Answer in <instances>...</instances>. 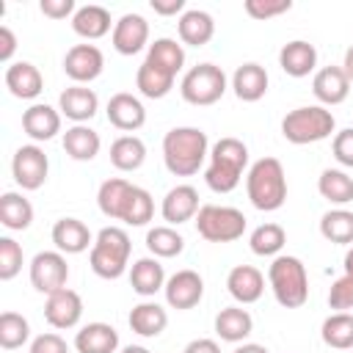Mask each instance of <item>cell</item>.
I'll use <instances>...</instances> for the list:
<instances>
[{
  "mask_svg": "<svg viewBox=\"0 0 353 353\" xmlns=\"http://www.w3.org/2000/svg\"><path fill=\"white\" fill-rule=\"evenodd\" d=\"M210 157L207 132L199 127H174L163 138V163L174 176L196 174Z\"/></svg>",
  "mask_w": 353,
  "mask_h": 353,
  "instance_id": "6da1fadb",
  "label": "cell"
},
{
  "mask_svg": "<svg viewBox=\"0 0 353 353\" xmlns=\"http://www.w3.org/2000/svg\"><path fill=\"white\" fill-rule=\"evenodd\" d=\"M248 165V146L240 138H221L210 149V165L204 168V182L215 193H232Z\"/></svg>",
  "mask_w": 353,
  "mask_h": 353,
  "instance_id": "7a4b0ae2",
  "label": "cell"
},
{
  "mask_svg": "<svg viewBox=\"0 0 353 353\" xmlns=\"http://www.w3.org/2000/svg\"><path fill=\"white\" fill-rule=\"evenodd\" d=\"M245 193L251 204L262 212H273L287 201L284 165L276 157H259L245 174Z\"/></svg>",
  "mask_w": 353,
  "mask_h": 353,
  "instance_id": "3957f363",
  "label": "cell"
},
{
  "mask_svg": "<svg viewBox=\"0 0 353 353\" xmlns=\"http://www.w3.org/2000/svg\"><path fill=\"white\" fill-rule=\"evenodd\" d=\"M130 251H132L130 234L121 226H105L94 237L88 265L99 279H119L130 265Z\"/></svg>",
  "mask_w": 353,
  "mask_h": 353,
  "instance_id": "277c9868",
  "label": "cell"
},
{
  "mask_svg": "<svg viewBox=\"0 0 353 353\" xmlns=\"http://www.w3.org/2000/svg\"><path fill=\"white\" fill-rule=\"evenodd\" d=\"M268 281H270V290H273L276 301L284 309H298L309 298L306 265L298 256H290V254L273 256V262L268 268Z\"/></svg>",
  "mask_w": 353,
  "mask_h": 353,
  "instance_id": "5b68a950",
  "label": "cell"
},
{
  "mask_svg": "<svg viewBox=\"0 0 353 353\" xmlns=\"http://www.w3.org/2000/svg\"><path fill=\"white\" fill-rule=\"evenodd\" d=\"M334 127H336V119L323 105H303L290 110L281 119V135L295 146L325 141L334 132Z\"/></svg>",
  "mask_w": 353,
  "mask_h": 353,
  "instance_id": "8992f818",
  "label": "cell"
},
{
  "mask_svg": "<svg viewBox=\"0 0 353 353\" xmlns=\"http://www.w3.org/2000/svg\"><path fill=\"white\" fill-rule=\"evenodd\" d=\"M196 232L207 243H232L240 240L245 232V215L237 207L223 204H204L196 212Z\"/></svg>",
  "mask_w": 353,
  "mask_h": 353,
  "instance_id": "52a82bcc",
  "label": "cell"
},
{
  "mask_svg": "<svg viewBox=\"0 0 353 353\" xmlns=\"http://www.w3.org/2000/svg\"><path fill=\"white\" fill-rule=\"evenodd\" d=\"M179 94L190 105H215L226 94V74L215 63H199L185 72Z\"/></svg>",
  "mask_w": 353,
  "mask_h": 353,
  "instance_id": "ba28073f",
  "label": "cell"
},
{
  "mask_svg": "<svg viewBox=\"0 0 353 353\" xmlns=\"http://www.w3.org/2000/svg\"><path fill=\"white\" fill-rule=\"evenodd\" d=\"M47 171H50V160H47L41 146L28 143V146H19L14 152L11 174L22 190H39L47 182Z\"/></svg>",
  "mask_w": 353,
  "mask_h": 353,
  "instance_id": "9c48e42d",
  "label": "cell"
},
{
  "mask_svg": "<svg viewBox=\"0 0 353 353\" xmlns=\"http://www.w3.org/2000/svg\"><path fill=\"white\" fill-rule=\"evenodd\" d=\"M66 279H69V265L61 251H39L30 259V284L39 292L52 295L66 287Z\"/></svg>",
  "mask_w": 353,
  "mask_h": 353,
  "instance_id": "30bf717a",
  "label": "cell"
},
{
  "mask_svg": "<svg viewBox=\"0 0 353 353\" xmlns=\"http://www.w3.org/2000/svg\"><path fill=\"white\" fill-rule=\"evenodd\" d=\"M102 69H105V55L97 44H74L63 55V72L69 80H74V85L97 80Z\"/></svg>",
  "mask_w": 353,
  "mask_h": 353,
  "instance_id": "8fae6325",
  "label": "cell"
},
{
  "mask_svg": "<svg viewBox=\"0 0 353 353\" xmlns=\"http://www.w3.org/2000/svg\"><path fill=\"white\" fill-rule=\"evenodd\" d=\"M80 317H83V298H80L74 290L63 287V290L47 295L44 320H47L52 328H61V331L74 328V325L80 323Z\"/></svg>",
  "mask_w": 353,
  "mask_h": 353,
  "instance_id": "7c38bea8",
  "label": "cell"
},
{
  "mask_svg": "<svg viewBox=\"0 0 353 353\" xmlns=\"http://www.w3.org/2000/svg\"><path fill=\"white\" fill-rule=\"evenodd\" d=\"M163 292H165V303H168L171 309L185 312V309H193V306L201 301V295H204V281H201V276H199L196 270H176V273L165 281Z\"/></svg>",
  "mask_w": 353,
  "mask_h": 353,
  "instance_id": "4fadbf2b",
  "label": "cell"
},
{
  "mask_svg": "<svg viewBox=\"0 0 353 353\" xmlns=\"http://www.w3.org/2000/svg\"><path fill=\"white\" fill-rule=\"evenodd\" d=\"M110 41H113V50L116 52L135 55L149 41V22L141 14H124V17H119V22H113Z\"/></svg>",
  "mask_w": 353,
  "mask_h": 353,
  "instance_id": "5bb4252c",
  "label": "cell"
},
{
  "mask_svg": "<svg viewBox=\"0 0 353 353\" xmlns=\"http://www.w3.org/2000/svg\"><path fill=\"white\" fill-rule=\"evenodd\" d=\"M108 121L116 127V130H121V132H135V130H141L143 127V121H146V108H143V102L138 99V97H132V94H127V91H119V94H113L110 99H108Z\"/></svg>",
  "mask_w": 353,
  "mask_h": 353,
  "instance_id": "9a60e30c",
  "label": "cell"
},
{
  "mask_svg": "<svg viewBox=\"0 0 353 353\" xmlns=\"http://www.w3.org/2000/svg\"><path fill=\"white\" fill-rule=\"evenodd\" d=\"M199 210H201L199 207V190L193 185H176L165 193L160 215H163V221H168V226H179V223L196 218Z\"/></svg>",
  "mask_w": 353,
  "mask_h": 353,
  "instance_id": "2e32d148",
  "label": "cell"
},
{
  "mask_svg": "<svg viewBox=\"0 0 353 353\" xmlns=\"http://www.w3.org/2000/svg\"><path fill=\"white\" fill-rule=\"evenodd\" d=\"M226 290L237 303H256L265 292V276L254 265H234L226 276Z\"/></svg>",
  "mask_w": 353,
  "mask_h": 353,
  "instance_id": "e0dca14e",
  "label": "cell"
},
{
  "mask_svg": "<svg viewBox=\"0 0 353 353\" xmlns=\"http://www.w3.org/2000/svg\"><path fill=\"white\" fill-rule=\"evenodd\" d=\"M312 94L317 97V102L323 108L345 102L350 94V80H347L345 69L342 66H323L312 80Z\"/></svg>",
  "mask_w": 353,
  "mask_h": 353,
  "instance_id": "ac0fdd59",
  "label": "cell"
},
{
  "mask_svg": "<svg viewBox=\"0 0 353 353\" xmlns=\"http://www.w3.org/2000/svg\"><path fill=\"white\" fill-rule=\"evenodd\" d=\"M97 108H99V97L94 94V88H85V85H69L58 97L61 116L72 119L74 124H83V121L94 119Z\"/></svg>",
  "mask_w": 353,
  "mask_h": 353,
  "instance_id": "d6986e66",
  "label": "cell"
},
{
  "mask_svg": "<svg viewBox=\"0 0 353 353\" xmlns=\"http://www.w3.org/2000/svg\"><path fill=\"white\" fill-rule=\"evenodd\" d=\"M22 130L33 141H50L61 132V110L47 102H36L22 113Z\"/></svg>",
  "mask_w": 353,
  "mask_h": 353,
  "instance_id": "ffe728a7",
  "label": "cell"
},
{
  "mask_svg": "<svg viewBox=\"0 0 353 353\" xmlns=\"http://www.w3.org/2000/svg\"><path fill=\"white\" fill-rule=\"evenodd\" d=\"M3 80H6V88H8L17 99H36V97L44 91V77H41V72H39L30 61L8 63Z\"/></svg>",
  "mask_w": 353,
  "mask_h": 353,
  "instance_id": "44dd1931",
  "label": "cell"
},
{
  "mask_svg": "<svg viewBox=\"0 0 353 353\" xmlns=\"http://www.w3.org/2000/svg\"><path fill=\"white\" fill-rule=\"evenodd\" d=\"M52 243L61 254H83L88 245H94L91 229L77 218H61L52 226Z\"/></svg>",
  "mask_w": 353,
  "mask_h": 353,
  "instance_id": "7402d4cb",
  "label": "cell"
},
{
  "mask_svg": "<svg viewBox=\"0 0 353 353\" xmlns=\"http://www.w3.org/2000/svg\"><path fill=\"white\" fill-rule=\"evenodd\" d=\"M279 66L290 77H306L317 66V50H314V44H309L303 39L287 41L281 47V52H279Z\"/></svg>",
  "mask_w": 353,
  "mask_h": 353,
  "instance_id": "603a6c76",
  "label": "cell"
},
{
  "mask_svg": "<svg viewBox=\"0 0 353 353\" xmlns=\"http://www.w3.org/2000/svg\"><path fill=\"white\" fill-rule=\"evenodd\" d=\"M165 281H168V279H165V270H163V265H160L157 256H141V259H135L132 268H130V284H132V290H135L138 295H143V298L160 292V290L165 287Z\"/></svg>",
  "mask_w": 353,
  "mask_h": 353,
  "instance_id": "cb8c5ba5",
  "label": "cell"
},
{
  "mask_svg": "<svg viewBox=\"0 0 353 353\" xmlns=\"http://www.w3.org/2000/svg\"><path fill=\"white\" fill-rule=\"evenodd\" d=\"M77 353H116L119 331L108 323H88L74 334Z\"/></svg>",
  "mask_w": 353,
  "mask_h": 353,
  "instance_id": "d4e9b609",
  "label": "cell"
},
{
  "mask_svg": "<svg viewBox=\"0 0 353 353\" xmlns=\"http://www.w3.org/2000/svg\"><path fill=\"white\" fill-rule=\"evenodd\" d=\"M232 88H234V97L243 99V102L262 99L265 91H268V72H265V66H259V63L237 66L234 74H232Z\"/></svg>",
  "mask_w": 353,
  "mask_h": 353,
  "instance_id": "484cf974",
  "label": "cell"
},
{
  "mask_svg": "<svg viewBox=\"0 0 353 353\" xmlns=\"http://www.w3.org/2000/svg\"><path fill=\"white\" fill-rule=\"evenodd\" d=\"M176 30H179V39L182 44H190V47H204L212 36H215V22L207 11L201 8H188L179 22H176Z\"/></svg>",
  "mask_w": 353,
  "mask_h": 353,
  "instance_id": "4316f807",
  "label": "cell"
},
{
  "mask_svg": "<svg viewBox=\"0 0 353 353\" xmlns=\"http://www.w3.org/2000/svg\"><path fill=\"white\" fill-rule=\"evenodd\" d=\"M99 146H102L99 132L91 130L88 124H74V127H69V130L63 132V152H66L72 160H80V163L94 160V157L99 154Z\"/></svg>",
  "mask_w": 353,
  "mask_h": 353,
  "instance_id": "83f0119b",
  "label": "cell"
},
{
  "mask_svg": "<svg viewBox=\"0 0 353 353\" xmlns=\"http://www.w3.org/2000/svg\"><path fill=\"white\" fill-rule=\"evenodd\" d=\"M127 323L138 336H160L165 331V325H168V314H165V309L160 303L143 301V303L132 306Z\"/></svg>",
  "mask_w": 353,
  "mask_h": 353,
  "instance_id": "f1b7e54d",
  "label": "cell"
},
{
  "mask_svg": "<svg viewBox=\"0 0 353 353\" xmlns=\"http://www.w3.org/2000/svg\"><path fill=\"white\" fill-rule=\"evenodd\" d=\"M72 30H74L77 36L88 39V41L102 39V36L110 30V11L102 8V6H94V3L80 6V8L74 11V17H72Z\"/></svg>",
  "mask_w": 353,
  "mask_h": 353,
  "instance_id": "f546056e",
  "label": "cell"
},
{
  "mask_svg": "<svg viewBox=\"0 0 353 353\" xmlns=\"http://www.w3.org/2000/svg\"><path fill=\"white\" fill-rule=\"evenodd\" d=\"M132 188H135V185H132V182H127V179H121V176L105 179V182L99 185V193H97V204H99L102 215L121 221V215H124V207H127V201H130Z\"/></svg>",
  "mask_w": 353,
  "mask_h": 353,
  "instance_id": "4dcf8cb0",
  "label": "cell"
},
{
  "mask_svg": "<svg viewBox=\"0 0 353 353\" xmlns=\"http://www.w3.org/2000/svg\"><path fill=\"white\" fill-rule=\"evenodd\" d=\"M254 331V320L240 306H226L215 314V334L223 342H243Z\"/></svg>",
  "mask_w": 353,
  "mask_h": 353,
  "instance_id": "1f68e13d",
  "label": "cell"
},
{
  "mask_svg": "<svg viewBox=\"0 0 353 353\" xmlns=\"http://www.w3.org/2000/svg\"><path fill=\"white\" fill-rule=\"evenodd\" d=\"M0 223L11 232H22L33 223V204L14 190H6L0 196Z\"/></svg>",
  "mask_w": 353,
  "mask_h": 353,
  "instance_id": "d6a6232c",
  "label": "cell"
},
{
  "mask_svg": "<svg viewBox=\"0 0 353 353\" xmlns=\"http://www.w3.org/2000/svg\"><path fill=\"white\" fill-rule=\"evenodd\" d=\"M146 160V146L138 135H119L110 143V163L119 171H135Z\"/></svg>",
  "mask_w": 353,
  "mask_h": 353,
  "instance_id": "836d02e7",
  "label": "cell"
},
{
  "mask_svg": "<svg viewBox=\"0 0 353 353\" xmlns=\"http://www.w3.org/2000/svg\"><path fill=\"white\" fill-rule=\"evenodd\" d=\"M135 85H138V91H141L146 99H163V97L174 88V74H168V72H163L160 66L143 61V63L138 66V72H135Z\"/></svg>",
  "mask_w": 353,
  "mask_h": 353,
  "instance_id": "e575fe53",
  "label": "cell"
},
{
  "mask_svg": "<svg viewBox=\"0 0 353 353\" xmlns=\"http://www.w3.org/2000/svg\"><path fill=\"white\" fill-rule=\"evenodd\" d=\"M320 336L328 347H336V350H347L353 347V314L350 312H334L323 320V328H320Z\"/></svg>",
  "mask_w": 353,
  "mask_h": 353,
  "instance_id": "d590c367",
  "label": "cell"
},
{
  "mask_svg": "<svg viewBox=\"0 0 353 353\" xmlns=\"http://www.w3.org/2000/svg\"><path fill=\"white\" fill-rule=\"evenodd\" d=\"M146 61L176 77V72L185 66V50H182V44H176V39H154L149 44Z\"/></svg>",
  "mask_w": 353,
  "mask_h": 353,
  "instance_id": "8d00e7d4",
  "label": "cell"
},
{
  "mask_svg": "<svg viewBox=\"0 0 353 353\" xmlns=\"http://www.w3.org/2000/svg\"><path fill=\"white\" fill-rule=\"evenodd\" d=\"M317 190L331 204H347L353 201V176H347L339 168H325L317 179Z\"/></svg>",
  "mask_w": 353,
  "mask_h": 353,
  "instance_id": "74e56055",
  "label": "cell"
},
{
  "mask_svg": "<svg viewBox=\"0 0 353 353\" xmlns=\"http://www.w3.org/2000/svg\"><path fill=\"white\" fill-rule=\"evenodd\" d=\"M320 234L336 245H353V212L350 210H328L320 218Z\"/></svg>",
  "mask_w": 353,
  "mask_h": 353,
  "instance_id": "f35d334b",
  "label": "cell"
},
{
  "mask_svg": "<svg viewBox=\"0 0 353 353\" xmlns=\"http://www.w3.org/2000/svg\"><path fill=\"white\" fill-rule=\"evenodd\" d=\"M146 248L157 259H171L176 254H182L185 237L176 229H171V226H152L146 232Z\"/></svg>",
  "mask_w": 353,
  "mask_h": 353,
  "instance_id": "ab89813d",
  "label": "cell"
},
{
  "mask_svg": "<svg viewBox=\"0 0 353 353\" xmlns=\"http://www.w3.org/2000/svg\"><path fill=\"white\" fill-rule=\"evenodd\" d=\"M284 243H287V232L279 223H262L248 237V245L256 256H279Z\"/></svg>",
  "mask_w": 353,
  "mask_h": 353,
  "instance_id": "60d3db41",
  "label": "cell"
},
{
  "mask_svg": "<svg viewBox=\"0 0 353 353\" xmlns=\"http://www.w3.org/2000/svg\"><path fill=\"white\" fill-rule=\"evenodd\" d=\"M30 336V325L22 314L17 312H3L0 314V347L3 350H17L28 342Z\"/></svg>",
  "mask_w": 353,
  "mask_h": 353,
  "instance_id": "b9f144b4",
  "label": "cell"
},
{
  "mask_svg": "<svg viewBox=\"0 0 353 353\" xmlns=\"http://www.w3.org/2000/svg\"><path fill=\"white\" fill-rule=\"evenodd\" d=\"M152 215H154L152 193L135 185V188H132V193H130V201H127V207H124L121 221H124L127 226H146V223L152 221Z\"/></svg>",
  "mask_w": 353,
  "mask_h": 353,
  "instance_id": "7bdbcfd3",
  "label": "cell"
},
{
  "mask_svg": "<svg viewBox=\"0 0 353 353\" xmlns=\"http://www.w3.org/2000/svg\"><path fill=\"white\" fill-rule=\"evenodd\" d=\"M22 270V245L14 237H0V279L11 281Z\"/></svg>",
  "mask_w": 353,
  "mask_h": 353,
  "instance_id": "ee69618b",
  "label": "cell"
},
{
  "mask_svg": "<svg viewBox=\"0 0 353 353\" xmlns=\"http://www.w3.org/2000/svg\"><path fill=\"white\" fill-rule=\"evenodd\" d=\"M328 306L334 309V312H347V309H353V276H339L334 284H331V290H328Z\"/></svg>",
  "mask_w": 353,
  "mask_h": 353,
  "instance_id": "f6af8a7d",
  "label": "cell"
},
{
  "mask_svg": "<svg viewBox=\"0 0 353 353\" xmlns=\"http://www.w3.org/2000/svg\"><path fill=\"white\" fill-rule=\"evenodd\" d=\"M290 8H292L290 0H245V14L254 19H270Z\"/></svg>",
  "mask_w": 353,
  "mask_h": 353,
  "instance_id": "bcb514c9",
  "label": "cell"
},
{
  "mask_svg": "<svg viewBox=\"0 0 353 353\" xmlns=\"http://www.w3.org/2000/svg\"><path fill=\"white\" fill-rule=\"evenodd\" d=\"M331 152H334L336 163H342L345 168H353V127H347V130H339V132L334 135Z\"/></svg>",
  "mask_w": 353,
  "mask_h": 353,
  "instance_id": "7dc6e473",
  "label": "cell"
},
{
  "mask_svg": "<svg viewBox=\"0 0 353 353\" xmlns=\"http://www.w3.org/2000/svg\"><path fill=\"white\" fill-rule=\"evenodd\" d=\"M30 353H69V345H66V339L61 334L47 331V334H39L30 342Z\"/></svg>",
  "mask_w": 353,
  "mask_h": 353,
  "instance_id": "c3c4849f",
  "label": "cell"
},
{
  "mask_svg": "<svg viewBox=\"0 0 353 353\" xmlns=\"http://www.w3.org/2000/svg\"><path fill=\"white\" fill-rule=\"evenodd\" d=\"M39 8H41V14L50 17V19H66L69 14L74 17V11H77L74 0H41Z\"/></svg>",
  "mask_w": 353,
  "mask_h": 353,
  "instance_id": "681fc988",
  "label": "cell"
},
{
  "mask_svg": "<svg viewBox=\"0 0 353 353\" xmlns=\"http://www.w3.org/2000/svg\"><path fill=\"white\" fill-rule=\"evenodd\" d=\"M14 50H17V36H14V30L8 25H3L0 28V61L8 63L11 55H14Z\"/></svg>",
  "mask_w": 353,
  "mask_h": 353,
  "instance_id": "f907efd6",
  "label": "cell"
},
{
  "mask_svg": "<svg viewBox=\"0 0 353 353\" xmlns=\"http://www.w3.org/2000/svg\"><path fill=\"white\" fill-rule=\"evenodd\" d=\"M152 11L160 14V17L185 14V0H152Z\"/></svg>",
  "mask_w": 353,
  "mask_h": 353,
  "instance_id": "816d5d0a",
  "label": "cell"
},
{
  "mask_svg": "<svg viewBox=\"0 0 353 353\" xmlns=\"http://www.w3.org/2000/svg\"><path fill=\"white\" fill-rule=\"evenodd\" d=\"M182 353H221V347H218V342H215V339L201 336V339L188 342V347H185Z\"/></svg>",
  "mask_w": 353,
  "mask_h": 353,
  "instance_id": "f5cc1de1",
  "label": "cell"
},
{
  "mask_svg": "<svg viewBox=\"0 0 353 353\" xmlns=\"http://www.w3.org/2000/svg\"><path fill=\"white\" fill-rule=\"evenodd\" d=\"M342 69H345V74H347V80L353 83V44L345 50V61H342Z\"/></svg>",
  "mask_w": 353,
  "mask_h": 353,
  "instance_id": "db71d44e",
  "label": "cell"
},
{
  "mask_svg": "<svg viewBox=\"0 0 353 353\" xmlns=\"http://www.w3.org/2000/svg\"><path fill=\"white\" fill-rule=\"evenodd\" d=\"M232 353H268V347H265V345H256V342H248V345L234 347Z\"/></svg>",
  "mask_w": 353,
  "mask_h": 353,
  "instance_id": "11a10c76",
  "label": "cell"
},
{
  "mask_svg": "<svg viewBox=\"0 0 353 353\" xmlns=\"http://www.w3.org/2000/svg\"><path fill=\"white\" fill-rule=\"evenodd\" d=\"M345 273H347V276H353V248L345 254Z\"/></svg>",
  "mask_w": 353,
  "mask_h": 353,
  "instance_id": "9f6ffc18",
  "label": "cell"
},
{
  "mask_svg": "<svg viewBox=\"0 0 353 353\" xmlns=\"http://www.w3.org/2000/svg\"><path fill=\"white\" fill-rule=\"evenodd\" d=\"M121 353H149V350H146L143 345H127V347H124Z\"/></svg>",
  "mask_w": 353,
  "mask_h": 353,
  "instance_id": "6f0895ef",
  "label": "cell"
}]
</instances>
